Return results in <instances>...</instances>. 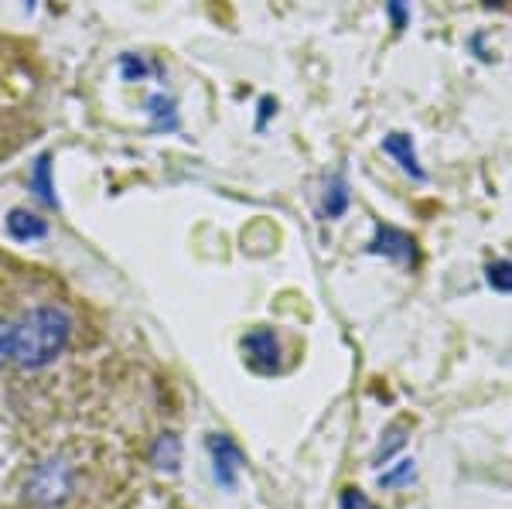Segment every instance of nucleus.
Listing matches in <instances>:
<instances>
[{"label": "nucleus", "instance_id": "f257e3e1", "mask_svg": "<svg viewBox=\"0 0 512 509\" xmlns=\"http://www.w3.org/2000/svg\"><path fill=\"white\" fill-rule=\"evenodd\" d=\"M72 335V318L62 308L45 305L35 308L14 325V352L11 363L21 369H41L55 363V356H62V349L69 346Z\"/></svg>", "mask_w": 512, "mask_h": 509}, {"label": "nucleus", "instance_id": "f03ea898", "mask_svg": "<svg viewBox=\"0 0 512 509\" xmlns=\"http://www.w3.org/2000/svg\"><path fill=\"white\" fill-rule=\"evenodd\" d=\"M373 257H386L393 264H417V243L410 233H403L400 226L390 223H376L373 229V240L366 246Z\"/></svg>", "mask_w": 512, "mask_h": 509}, {"label": "nucleus", "instance_id": "7ed1b4c3", "mask_svg": "<svg viewBox=\"0 0 512 509\" xmlns=\"http://www.w3.org/2000/svg\"><path fill=\"white\" fill-rule=\"evenodd\" d=\"M243 352H246V363L256 373H277L280 369V342L274 328H253L243 339Z\"/></svg>", "mask_w": 512, "mask_h": 509}, {"label": "nucleus", "instance_id": "20e7f679", "mask_svg": "<svg viewBox=\"0 0 512 509\" xmlns=\"http://www.w3.org/2000/svg\"><path fill=\"white\" fill-rule=\"evenodd\" d=\"M65 489H69V472L59 462H45L28 482V492L35 503H55V499H62Z\"/></svg>", "mask_w": 512, "mask_h": 509}, {"label": "nucleus", "instance_id": "39448f33", "mask_svg": "<svg viewBox=\"0 0 512 509\" xmlns=\"http://www.w3.org/2000/svg\"><path fill=\"white\" fill-rule=\"evenodd\" d=\"M209 451H212V462H216V479L219 486L233 489L236 486V475L239 465H243V451H239L226 434H212L209 438Z\"/></svg>", "mask_w": 512, "mask_h": 509}, {"label": "nucleus", "instance_id": "423d86ee", "mask_svg": "<svg viewBox=\"0 0 512 509\" xmlns=\"http://www.w3.org/2000/svg\"><path fill=\"white\" fill-rule=\"evenodd\" d=\"M383 151L390 154V158L400 164V168L407 171L414 182H427V171L420 168L417 147H414V137H410V134H400V130H396V134H386L383 137Z\"/></svg>", "mask_w": 512, "mask_h": 509}, {"label": "nucleus", "instance_id": "0eeeda50", "mask_svg": "<svg viewBox=\"0 0 512 509\" xmlns=\"http://www.w3.org/2000/svg\"><path fill=\"white\" fill-rule=\"evenodd\" d=\"M4 226H7V236L18 243H35V240H45L48 236V223L28 209H11L4 219Z\"/></svg>", "mask_w": 512, "mask_h": 509}, {"label": "nucleus", "instance_id": "6e6552de", "mask_svg": "<svg viewBox=\"0 0 512 509\" xmlns=\"http://www.w3.org/2000/svg\"><path fill=\"white\" fill-rule=\"evenodd\" d=\"M147 117H151V130H158V134H175L181 127L178 103H175V96H168V93L147 96Z\"/></svg>", "mask_w": 512, "mask_h": 509}, {"label": "nucleus", "instance_id": "1a4fd4ad", "mask_svg": "<svg viewBox=\"0 0 512 509\" xmlns=\"http://www.w3.org/2000/svg\"><path fill=\"white\" fill-rule=\"evenodd\" d=\"M349 182H345L342 171H335L332 178L325 182V192H321V216L325 219H342L345 212H349Z\"/></svg>", "mask_w": 512, "mask_h": 509}, {"label": "nucleus", "instance_id": "9d476101", "mask_svg": "<svg viewBox=\"0 0 512 509\" xmlns=\"http://www.w3.org/2000/svg\"><path fill=\"white\" fill-rule=\"evenodd\" d=\"M31 192L41 205L48 209H59V195H55V182H52V158L48 154H38V161L31 164V178H28Z\"/></svg>", "mask_w": 512, "mask_h": 509}, {"label": "nucleus", "instance_id": "9b49d317", "mask_svg": "<svg viewBox=\"0 0 512 509\" xmlns=\"http://www.w3.org/2000/svg\"><path fill=\"white\" fill-rule=\"evenodd\" d=\"M151 72H158V65H151L144 55H120V76L123 82H144Z\"/></svg>", "mask_w": 512, "mask_h": 509}, {"label": "nucleus", "instance_id": "f8f14e48", "mask_svg": "<svg viewBox=\"0 0 512 509\" xmlns=\"http://www.w3.org/2000/svg\"><path fill=\"white\" fill-rule=\"evenodd\" d=\"M485 281H489L492 291L512 294V260H492V264L485 267Z\"/></svg>", "mask_w": 512, "mask_h": 509}, {"label": "nucleus", "instance_id": "ddd939ff", "mask_svg": "<svg viewBox=\"0 0 512 509\" xmlns=\"http://www.w3.org/2000/svg\"><path fill=\"white\" fill-rule=\"evenodd\" d=\"M178 455H181V445H178L175 434H164V438H158V445H154V462H158V469L175 472Z\"/></svg>", "mask_w": 512, "mask_h": 509}, {"label": "nucleus", "instance_id": "4468645a", "mask_svg": "<svg viewBox=\"0 0 512 509\" xmlns=\"http://www.w3.org/2000/svg\"><path fill=\"white\" fill-rule=\"evenodd\" d=\"M414 475H417V462H414V458H400V462H396L390 472L379 475V486H383V489L407 486V482L414 479Z\"/></svg>", "mask_w": 512, "mask_h": 509}, {"label": "nucleus", "instance_id": "2eb2a0df", "mask_svg": "<svg viewBox=\"0 0 512 509\" xmlns=\"http://www.w3.org/2000/svg\"><path fill=\"white\" fill-rule=\"evenodd\" d=\"M386 18H390L396 35H400V31H407V24H410V0H386Z\"/></svg>", "mask_w": 512, "mask_h": 509}, {"label": "nucleus", "instance_id": "dca6fc26", "mask_svg": "<svg viewBox=\"0 0 512 509\" xmlns=\"http://www.w3.org/2000/svg\"><path fill=\"white\" fill-rule=\"evenodd\" d=\"M338 506L342 509H379L362 489H345L342 496H338Z\"/></svg>", "mask_w": 512, "mask_h": 509}, {"label": "nucleus", "instance_id": "f3484780", "mask_svg": "<svg viewBox=\"0 0 512 509\" xmlns=\"http://www.w3.org/2000/svg\"><path fill=\"white\" fill-rule=\"evenodd\" d=\"M11 352H14V325H7L0 318V366L11 363Z\"/></svg>", "mask_w": 512, "mask_h": 509}, {"label": "nucleus", "instance_id": "a211bd4d", "mask_svg": "<svg viewBox=\"0 0 512 509\" xmlns=\"http://www.w3.org/2000/svg\"><path fill=\"white\" fill-rule=\"evenodd\" d=\"M277 113V100H270V96H263L260 100V113H256V130H267V120Z\"/></svg>", "mask_w": 512, "mask_h": 509}, {"label": "nucleus", "instance_id": "6ab92c4d", "mask_svg": "<svg viewBox=\"0 0 512 509\" xmlns=\"http://www.w3.org/2000/svg\"><path fill=\"white\" fill-rule=\"evenodd\" d=\"M400 434H403V428H393L390 434H386V438H390V441H386V445L379 448V462H386V458H390L393 451L403 445V438H400Z\"/></svg>", "mask_w": 512, "mask_h": 509}, {"label": "nucleus", "instance_id": "aec40b11", "mask_svg": "<svg viewBox=\"0 0 512 509\" xmlns=\"http://www.w3.org/2000/svg\"><path fill=\"white\" fill-rule=\"evenodd\" d=\"M24 7H28V11H31V7H35V0H24Z\"/></svg>", "mask_w": 512, "mask_h": 509}]
</instances>
